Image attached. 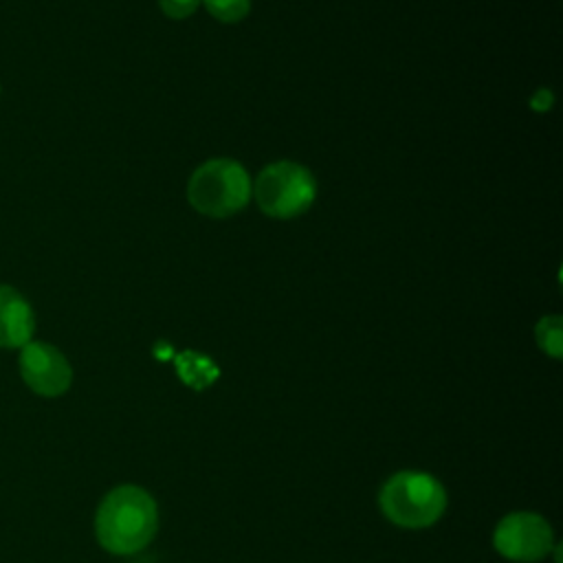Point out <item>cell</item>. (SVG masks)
I'll return each mask as SVG.
<instances>
[{
  "label": "cell",
  "mask_w": 563,
  "mask_h": 563,
  "mask_svg": "<svg viewBox=\"0 0 563 563\" xmlns=\"http://www.w3.org/2000/svg\"><path fill=\"white\" fill-rule=\"evenodd\" d=\"M156 504L139 486H119L99 504L95 532L99 543L114 554H132L150 543L156 532Z\"/></svg>",
  "instance_id": "1"
},
{
  "label": "cell",
  "mask_w": 563,
  "mask_h": 563,
  "mask_svg": "<svg viewBox=\"0 0 563 563\" xmlns=\"http://www.w3.org/2000/svg\"><path fill=\"white\" fill-rule=\"evenodd\" d=\"M191 207L209 218H229L251 198L246 169L231 158H211L196 167L187 185Z\"/></svg>",
  "instance_id": "2"
},
{
  "label": "cell",
  "mask_w": 563,
  "mask_h": 563,
  "mask_svg": "<svg viewBox=\"0 0 563 563\" xmlns=\"http://www.w3.org/2000/svg\"><path fill=\"white\" fill-rule=\"evenodd\" d=\"M444 504L446 495L442 484L427 473H396L380 490L385 517L402 528L431 526L442 515Z\"/></svg>",
  "instance_id": "3"
},
{
  "label": "cell",
  "mask_w": 563,
  "mask_h": 563,
  "mask_svg": "<svg viewBox=\"0 0 563 563\" xmlns=\"http://www.w3.org/2000/svg\"><path fill=\"white\" fill-rule=\"evenodd\" d=\"M255 200L260 209L277 220H290L308 211L317 196L312 174L292 161H277L264 167L255 180Z\"/></svg>",
  "instance_id": "4"
},
{
  "label": "cell",
  "mask_w": 563,
  "mask_h": 563,
  "mask_svg": "<svg viewBox=\"0 0 563 563\" xmlns=\"http://www.w3.org/2000/svg\"><path fill=\"white\" fill-rule=\"evenodd\" d=\"M20 374L35 394L46 398L64 394L73 380V369L66 356L44 341H29L22 345Z\"/></svg>",
  "instance_id": "5"
},
{
  "label": "cell",
  "mask_w": 563,
  "mask_h": 563,
  "mask_svg": "<svg viewBox=\"0 0 563 563\" xmlns=\"http://www.w3.org/2000/svg\"><path fill=\"white\" fill-rule=\"evenodd\" d=\"M552 545L550 526L530 512L506 517L495 530V548L512 561H537Z\"/></svg>",
  "instance_id": "6"
},
{
  "label": "cell",
  "mask_w": 563,
  "mask_h": 563,
  "mask_svg": "<svg viewBox=\"0 0 563 563\" xmlns=\"http://www.w3.org/2000/svg\"><path fill=\"white\" fill-rule=\"evenodd\" d=\"M35 314L31 303L7 284H0V347H22L31 341Z\"/></svg>",
  "instance_id": "7"
},
{
  "label": "cell",
  "mask_w": 563,
  "mask_h": 563,
  "mask_svg": "<svg viewBox=\"0 0 563 563\" xmlns=\"http://www.w3.org/2000/svg\"><path fill=\"white\" fill-rule=\"evenodd\" d=\"M561 317H543L537 323V341L541 350H545L552 356H561L563 347V330H561Z\"/></svg>",
  "instance_id": "8"
},
{
  "label": "cell",
  "mask_w": 563,
  "mask_h": 563,
  "mask_svg": "<svg viewBox=\"0 0 563 563\" xmlns=\"http://www.w3.org/2000/svg\"><path fill=\"white\" fill-rule=\"evenodd\" d=\"M207 11L220 22H240L251 11V0H202Z\"/></svg>",
  "instance_id": "9"
},
{
  "label": "cell",
  "mask_w": 563,
  "mask_h": 563,
  "mask_svg": "<svg viewBox=\"0 0 563 563\" xmlns=\"http://www.w3.org/2000/svg\"><path fill=\"white\" fill-rule=\"evenodd\" d=\"M158 4L165 15L174 18V20H183L198 9L200 0H158Z\"/></svg>",
  "instance_id": "10"
}]
</instances>
